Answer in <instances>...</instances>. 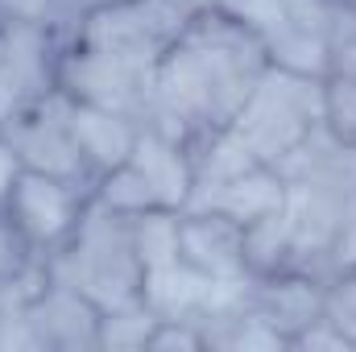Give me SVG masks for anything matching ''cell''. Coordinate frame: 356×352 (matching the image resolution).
Segmentation results:
<instances>
[{"mask_svg": "<svg viewBox=\"0 0 356 352\" xmlns=\"http://www.w3.org/2000/svg\"><path fill=\"white\" fill-rule=\"evenodd\" d=\"M0 137L13 145L21 170L91 186V175H88V166H83V158H79L71 125H67V95L58 88L42 91L38 99H29L25 108H17L8 116V125L0 129Z\"/></svg>", "mask_w": 356, "mask_h": 352, "instance_id": "obj_6", "label": "cell"}, {"mask_svg": "<svg viewBox=\"0 0 356 352\" xmlns=\"http://www.w3.org/2000/svg\"><path fill=\"white\" fill-rule=\"evenodd\" d=\"M91 203H99L104 211H116L124 220L162 207L158 203V191L149 186V178L141 175L133 162H120V166L104 170L99 178H91Z\"/></svg>", "mask_w": 356, "mask_h": 352, "instance_id": "obj_16", "label": "cell"}, {"mask_svg": "<svg viewBox=\"0 0 356 352\" xmlns=\"http://www.w3.org/2000/svg\"><path fill=\"white\" fill-rule=\"evenodd\" d=\"M158 328V315L137 298L124 307L99 311V352H149V336Z\"/></svg>", "mask_w": 356, "mask_h": 352, "instance_id": "obj_17", "label": "cell"}, {"mask_svg": "<svg viewBox=\"0 0 356 352\" xmlns=\"http://www.w3.org/2000/svg\"><path fill=\"white\" fill-rule=\"evenodd\" d=\"M178 257L211 282H245V228L220 211L186 207L178 211Z\"/></svg>", "mask_w": 356, "mask_h": 352, "instance_id": "obj_8", "label": "cell"}, {"mask_svg": "<svg viewBox=\"0 0 356 352\" xmlns=\"http://www.w3.org/2000/svg\"><path fill=\"white\" fill-rule=\"evenodd\" d=\"M88 4H95V0H88Z\"/></svg>", "mask_w": 356, "mask_h": 352, "instance_id": "obj_27", "label": "cell"}, {"mask_svg": "<svg viewBox=\"0 0 356 352\" xmlns=\"http://www.w3.org/2000/svg\"><path fill=\"white\" fill-rule=\"evenodd\" d=\"M186 21L191 13L175 0H95L63 29V38L154 71L182 38Z\"/></svg>", "mask_w": 356, "mask_h": 352, "instance_id": "obj_3", "label": "cell"}, {"mask_svg": "<svg viewBox=\"0 0 356 352\" xmlns=\"http://www.w3.org/2000/svg\"><path fill=\"white\" fill-rule=\"evenodd\" d=\"M149 352H207V336L199 319H158Z\"/></svg>", "mask_w": 356, "mask_h": 352, "instance_id": "obj_23", "label": "cell"}, {"mask_svg": "<svg viewBox=\"0 0 356 352\" xmlns=\"http://www.w3.org/2000/svg\"><path fill=\"white\" fill-rule=\"evenodd\" d=\"M327 79H348V83H356V29L353 33H340V38L332 42Z\"/></svg>", "mask_w": 356, "mask_h": 352, "instance_id": "obj_25", "label": "cell"}, {"mask_svg": "<svg viewBox=\"0 0 356 352\" xmlns=\"http://www.w3.org/2000/svg\"><path fill=\"white\" fill-rule=\"evenodd\" d=\"M129 162L149 178V186L158 191L162 207H170V211H186L191 207L195 170H191L186 137H178L170 129H158V125H141V137H137V150H133Z\"/></svg>", "mask_w": 356, "mask_h": 352, "instance_id": "obj_12", "label": "cell"}, {"mask_svg": "<svg viewBox=\"0 0 356 352\" xmlns=\"http://www.w3.org/2000/svg\"><path fill=\"white\" fill-rule=\"evenodd\" d=\"M286 191H290V182L277 166H249L241 175L224 178V182L199 186L191 207L220 211V216L236 220L241 228H249V224H257V220H266V216L286 207Z\"/></svg>", "mask_w": 356, "mask_h": 352, "instance_id": "obj_10", "label": "cell"}, {"mask_svg": "<svg viewBox=\"0 0 356 352\" xmlns=\"http://www.w3.org/2000/svg\"><path fill=\"white\" fill-rule=\"evenodd\" d=\"M25 319L33 352H99V307L63 282L46 278L29 294Z\"/></svg>", "mask_w": 356, "mask_h": 352, "instance_id": "obj_7", "label": "cell"}, {"mask_svg": "<svg viewBox=\"0 0 356 352\" xmlns=\"http://www.w3.org/2000/svg\"><path fill=\"white\" fill-rule=\"evenodd\" d=\"M67 125H71V137L79 145V158H83L91 178L129 162L133 150H137V137H141L137 116L95 108V104H75V99H67Z\"/></svg>", "mask_w": 356, "mask_h": 352, "instance_id": "obj_9", "label": "cell"}, {"mask_svg": "<svg viewBox=\"0 0 356 352\" xmlns=\"http://www.w3.org/2000/svg\"><path fill=\"white\" fill-rule=\"evenodd\" d=\"M323 290H327V282H319L307 269H277L266 278H249V303L286 340L323 315Z\"/></svg>", "mask_w": 356, "mask_h": 352, "instance_id": "obj_11", "label": "cell"}, {"mask_svg": "<svg viewBox=\"0 0 356 352\" xmlns=\"http://www.w3.org/2000/svg\"><path fill=\"white\" fill-rule=\"evenodd\" d=\"M88 199L91 186L21 170L8 199H4V207H0V216L8 220V228L17 232V241L33 257H46L75 232V224L88 211Z\"/></svg>", "mask_w": 356, "mask_h": 352, "instance_id": "obj_4", "label": "cell"}, {"mask_svg": "<svg viewBox=\"0 0 356 352\" xmlns=\"http://www.w3.org/2000/svg\"><path fill=\"white\" fill-rule=\"evenodd\" d=\"M290 349H298V352H356V340L332 315H319L298 336H290Z\"/></svg>", "mask_w": 356, "mask_h": 352, "instance_id": "obj_24", "label": "cell"}, {"mask_svg": "<svg viewBox=\"0 0 356 352\" xmlns=\"http://www.w3.org/2000/svg\"><path fill=\"white\" fill-rule=\"evenodd\" d=\"M323 129L336 141L356 145V83H348V79L323 83Z\"/></svg>", "mask_w": 356, "mask_h": 352, "instance_id": "obj_20", "label": "cell"}, {"mask_svg": "<svg viewBox=\"0 0 356 352\" xmlns=\"http://www.w3.org/2000/svg\"><path fill=\"white\" fill-rule=\"evenodd\" d=\"M323 83L311 75H294L282 67H266L257 88L232 116L236 137L261 166H282L319 125H323Z\"/></svg>", "mask_w": 356, "mask_h": 352, "instance_id": "obj_2", "label": "cell"}, {"mask_svg": "<svg viewBox=\"0 0 356 352\" xmlns=\"http://www.w3.org/2000/svg\"><path fill=\"white\" fill-rule=\"evenodd\" d=\"M129 237H133V253H137L141 269L175 262L178 257V211L154 207V211L129 216Z\"/></svg>", "mask_w": 356, "mask_h": 352, "instance_id": "obj_18", "label": "cell"}, {"mask_svg": "<svg viewBox=\"0 0 356 352\" xmlns=\"http://www.w3.org/2000/svg\"><path fill=\"white\" fill-rule=\"evenodd\" d=\"M8 25H50V29H67L63 4L58 0H0V29Z\"/></svg>", "mask_w": 356, "mask_h": 352, "instance_id": "obj_22", "label": "cell"}, {"mask_svg": "<svg viewBox=\"0 0 356 352\" xmlns=\"http://www.w3.org/2000/svg\"><path fill=\"white\" fill-rule=\"evenodd\" d=\"M21 175V162H17V154H13V145L0 137V207H4V199H8V191H13V182Z\"/></svg>", "mask_w": 356, "mask_h": 352, "instance_id": "obj_26", "label": "cell"}, {"mask_svg": "<svg viewBox=\"0 0 356 352\" xmlns=\"http://www.w3.org/2000/svg\"><path fill=\"white\" fill-rule=\"evenodd\" d=\"M54 88L75 104H95V108H112V112H129L145 125L149 112V71L133 67L116 54L79 46L71 38H63L58 58H54Z\"/></svg>", "mask_w": 356, "mask_h": 352, "instance_id": "obj_5", "label": "cell"}, {"mask_svg": "<svg viewBox=\"0 0 356 352\" xmlns=\"http://www.w3.org/2000/svg\"><path fill=\"white\" fill-rule=\"evenodd\" d=\"M42 265H46L50 282H63V286L88 294L99 311L141 298L145 269H141L137 253H133L129 220L116 216V211H104L91 199H88L83 220L75 224V232L54 253H46Z\"/></svg>", "mask_w": 356, "mask_h": 352, "instance_id": "obj_1", "label": "cell"}, {"mask_svg": "<svg viewBox=\"0 0 356 352\" xmlns=\"http://www.w3.org/2000/svg\"><path fill=\"white\" fill-rule=\"evenodd\" d=\"M323 315H332L348 336L356 340V265L340 269L336 278H327L323 290Z\"/></svg>", "mask_w": 356, "mask_h": 352, "instance_id": "obj_21", "label": "cell"}, {"mask_svg": "<svg viewBox=\"0 0 356 352\" xmlns=\"http://www.w3.org/2000/svg\"><path fill=\"white\" fill-rule=\"evenodd\" d=\"M245 265H249V278L294 269V228L286 207L245 228Z\"/></svg>", "mask_w": 356, "mask_h": 352, "instance_id": "obj_15", "label": "cell"}, {"mask_svg": "<svg viewBox=\"0 0 356 352\" xmlns=\"http://www.w3.org/2000/svg\"><path fill=\"white\" fill-rule=\"evenodd\" d=\"M207 8H216L220 17L245 25V29L257 33L261 42H266L273 29H282V21H286L282 0H207Z\"/></svg>", "mask_w": 356, "mask_h": 352, "instance_id": "obj_19", "label": "cell"}, {"mask_svg": "<svg viewBox=\"0 0 356 352\" xmlns=\"http://www.w3.org/2000/svg\"><path fill=\"white\" fill-rule=\"evenodd\" d=\"M266 63L294 71V75H311V79H327L332 67V33L319 25H302V21H282V29H273L266 42Z\"/></svg>", "mask_w": 356, "mask_h": 352, "instance_id": "obj_14", "label": "cell"}, {"mask_svg": "<svg viewBox=\"0 0 356 352\" xmlns=\"http://www.w3.org/2000/svg\"><path fill=\"white\" fill-rule=\"evenodd\" d=\"M220 286L224 282H211L199 269H191L182 257H175V262H166V265L145 269V278H141V303L158 319H199L211 307V298H216Z\"/></svg>", "mask_w": 356, "mask_h": 352, "instance_id": "obj_13", "label": "cell"}]
</instances>
